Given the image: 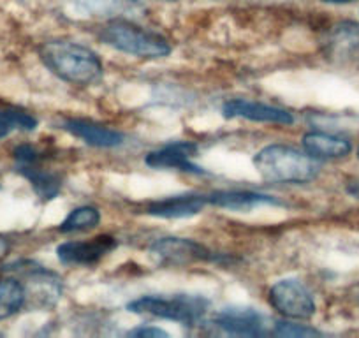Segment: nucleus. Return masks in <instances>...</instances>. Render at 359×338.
<instances>
[{
  "instance_id": "1",
  "label": "nucleus",
  "mask_w": 359,
  "mask_h": 338,
  "mask_svg": "<svg viewBox=\"0 0 359 338\" xmlns=\"http://www.w3.org/2000/svg\"><path fill=\"white\" fill-rule=\"evenodd\" d=\"M39 57L55 76L72 85H92L102 78L101 58L72 41H48L39 48Z\"/></svg>"
},
{
  "instance_id": "2",
  "label": "nucleus",
  "mask_w": 359,
  "mask_h": 338,
  "mask_svg": "<svg viewBox=\"0 0 359 338\" xmlns=\"http://www.w3.org/2000/svg\"><path fill=\"white\" fill-rule=\"evenodd\" d=\"M254 165L261 178L275 184H309L316 180L320 165L305 150L285 144H269L257 151Z\"/></svg>"
},
{
  "instance_id": "3",
  "label": "nucleus",
  "mask_w": 359,
  "mask_h": 338,
  "mask_svg": "<svg viewBox=\"0 0 359 338\" xmlns=\"http://www.w3.org/2000/svg\"><path fill=\"white\" fill-rule=\"evenodd\" d=\"M99 39L108 46L140 58H162L171 53V44L161 34L143 29L127 18L109 20L99 30Z\"/></svg>"
},
{
  "instance_id": "4",
  "label": "nucleus",
  "mask_w": 359,
  "mask_h": 338,
  "mask_svg": "<svg viewBox=\"0 0 359 338\" xmlns=\"http://www.w3.org/2000/svg\"><path fill=\"white\" fill-rule=\"evenodd\" d=\"M210 303L203 296L192 295H175L171 298L161 296H143L127 305L130 313L154 319L176 320L185 326H192L198 323L208 310Z\"/></svg>"
},
{
  "instance_id": "5",
  "label": "nucleus",
  "mask_w": 359,
  "mask_h": 338,
  "mask_svg": "<svg viewBox=\"0 0 359 338\" xmlns=\"http://www.w3.org/2000/svg\"><path fill=\"white\" fill-rule=\"evenodd\" d=\"M269 303L285 319L306 320L316 313V302L312 292L303 282L296 278H284L269 289Z\"/></svg>"
},
{
  "instance_id": "6",
  "label": "nucleus",
  "mask_w": 359,
  "mask_h": 338,
  "mask_svg": "<svg viewBox=\"0 0 359 338\" xmlns=\"http://www.w3.org/2000/svg\"><path fill=\"white\" fill-rule=\"evenodd\" d=\"M13 271H18L25 278V305L32 303L37 309H51L62 296V280L57 273L36 263L16 264Z\"/></svg>"
},
{
  "instance_id": "7",
  "label": "nucleus",
  "mask_w": 359,
  "mask_h": 338,
  "mask_svg": "<svg viewBox=\"0 0 359 338\" xmlns=\"http://www.w3.org/2000/svg\"><path fill=\"white\" fill-rule=\"evenodd\" d=\"M150 252L157 257L158 263L165 266H187V264L217 259L208 247L189 238H161L150 245Z\"/></svg>"
},
{
  "instance_id": "8",
  "label": "nucleus",
  "mask_w": 359,
  "mask_h": 338,
  "mask_svg": "<svg viewBox=\"0 0 359 338\" xmlns=\"http://www.w3.org/2000/svg\"><path fill=\"white\" fill-rule=\"evenodd\" d=\"M115 248V238L109 234H99L90 240L65 241L57 248V257L65 266H92Z\"/></svg>"
},
{
  "instance_id": "9",
  "label": "nucleus",
  "mask_w": 359,
  "mask_h": 338,
  "mask_svg": "<svg viewBox=\"0 0 359 338\" xmlns=\"http://www.w3.org/2000/svg\"><path fill=\"white\" fill-rule=\"evenodd\" d=\"M198 154V144L191 141H176L169 143L158 150L148 151L144 162L154 169H176L184 173L192 175H206L201 165L192 162V155Z\"/></svg>"
},
{
  "instance_id": "10",
  "label": "nucleus",
  "mask_w": 359,
  "mask_h": 338,
  "mask_svg": "<svg viewBox=\"0 0 359 338\" xmlns=\"http://www.w3.org/2000/svg\"><path fill=\"white\" fill-rule=\"evenodd\" d=\"M222 113L226 119H243L259 123H277V126L294 123V116L287 109L248 101V99H231L222 106Z\"/></svg>"
},
{
  "instance_id": "11",
  "label": "nucleus",
  "mask_w": 359,
  "mask_h": 338,
  "mask_svg": "<svg viewBox=\"0 0 359 338\" xmlns=\"http://www.w3.org/2000/svg\"><path fill=\"white\" fill-rule=\"evenodd\" d=\"M213 324L236 337H261L266 333V319L248 306H227L213 317Z\"/></svg>"
},
{
  "instance_id": "12",
  "label": "nucleus",
  "mask_w": 359,
  "mask_h": 338,
  "mask_svg": "<svg viewBox=\"0 0 359 338\" xmlns=\"http://www.w3.org/2000/svg\"><path fill=\"white\" fill-rule=\"evenodd\" d=\"M208 198L201 194L169 196L165 199L151 201L144 206V213L158 219H187L194 217L205 208Z\"/></svg>"
},
{
  "instance_id": "13",
  "label": "nucleus",
  "mask_w": 359,
  "mask_h": 338,
  "mask_svg": "<svg viewBox=\"0 0 359 338\" xmlns=\"http://www.w3.org/2000/svg\"><path fill=\"white\" fill-rule=\"evenodd\" d=\"M76 13L92 18H127L144 11V6L137 0H74Z\"/></svg>"
},
{
  "instance_id": "14",
  "label": "nucleus",
  "mask_w": 359,
  "mask_h": 338,
  "mask_svg": "<svg viewBox=\"0 0 359 338\" xmlns=\"http://www.w3.org/2000/svg\"><path fill=\"white\" fill-rule=\"evenodd\" d=\"M64 129L72 136L79 137L86 144L95 148H115L123 143V134L109 127L99 126L81 119H69L64 122Z\"/></svg>"
},
{
  "instance_id": "15",
  "label": "nucleus",
  "mask_w": 359,
  "mask_h": 338,
  "mask_svg": "<svg viewBox=\"0 0 359 338\" xmlns=\"http://www.w3.org/2000/svg\"><path fill=\"white\" fill-rule=\"evenodd\" d=\"M210 205L233 212H250L259 206H282L277 198L254 191H217L206 196Z\"/></svg>"
},
{
  "instance_id": "16",
  "label": "nucleus",
  "mask_w": 359,
  "mask_h": 338,
  "mask_svg": "<svg viewBox=\"0 0 359 338\" xmlns=\"http://www.w3.org/2000/svg\"><path fill=\"white\" fill-rule=\"evenodd\" d=\"M303 150L313 158H323V161H331V158H344L351 154L352 144L345 137L333 136L327 133H306L302 137Z\"/></svg>"
},
{
  "instance_id": "17",
  "label": "nucleus",
  "mask_w": 359,
  "mask_h": 338,
  "mask_svg": "<svg viewBox=\"0 0 359 338\" xmlns=\"http://www.w3.org/2000/svg\"><path fill=\"white\" fill-rule=\"evenodd\" d=\"M16 168H18V173L30 182L34 192H36L41 199H44V201H51V199L57 198L58 192H60L62 189L60 177H57L55 173H50V171H44V169L37 168V164L16 165Z\"/></svg>"
},
{
  "instance_id": "18",
  "label": "nucleus",
  "mask_w": 359,
  "mask_h": 338,
  "mask_svg": "<svg viewBox=\"0 0 359 338\" xmlns=\"http://www.w3.org/2000/svg\"><path fill=\"white\" fill-rule=\"evenodd\" d=\"M25 306V288L15 277L0 275V320L15 316Z\"/></svg>"
},
{
  "instance_id": "19",
  "label": "nucleus",
  "mask_w": 359,
  "mask_h": 338,
  "mask_svg": "<svg viewBox=\"0 0 359 338\" xmlns=\"http://www.w3.org/2000/svg\"><path fill=\"white\" fill-rule=\"evenodd\" d=\"M99 222H101V212L95 206H79L62 220L58 231L64 234L79 233V231L94 229L99 226Z\"/></svg>"
},
{
  "instance_id": "20",
  "label": "nucleus",
  "mask_w": 359,
  "mask_h": 338,
  "mask_svg": "<svg viewBox=\"0 0 359 338\" xmlns=\"http://www.w3.org/2000/svg\"><path fill=\"white\" fill-rule=\"evenodd\" d=\"M37 120L30 113L20 109H0V137H6L13 130H34Z\"/></svg>"
},
{
  "instance_id": "21",
  "label": "nucleus",
  "mask_w": 359,
  "mask_h": 338,
  "mask_svg": "<svg viewBox=\"0 0 359 338\" xmlns=\"http://www.w3.org/2000/svg\"><path fill=\"white\" fill-rule=\"evenodd\" d=\"M273 334L277 337H292V338H305V337H319L320 331L306 324L291 323V320H277L273 324Z\"/></svg>"
},
{
  "instance_id": "22",
  "label": "nucleus",
  "mask_w": 359,
  "mask_h": 338,
  "mask_svg": "<svg viewBox=\"0 0 359 338\" xmlns=\"http://www.w3.org/2000/svg\"><path fill=\"white\" fill-rule=\"evenodd\" d=\"M13 155H15L16 165H29L39 162V151L32 144H20L15 148Z\"/></svg>"
},
{
  "instance_id": "23",
  "label": "nucleus",
  "mask_w": 359,
  "mask_h": 338,
  "mask_svg": "<svg viewBox=\"0 0 359 338\" xmlns=\"http://www.w3.org/2000/svg\"><path fill=\"white\" fill-rule=\"evenodd\" d=\"M129 337H147V338H168L169 333L168 331L161 330V327H155V326H140V327H134L130 330Z\"/></svg>"
},
{
  "instance_id": "24",
  "label": "nucleus",
  "mask_w": 359,
  "mask_h": 338,
  "mask_svg": "<svg viewBox=\"0 0 359 338\" xmlns=\"http://www.w3.org/2000/svg\"><path fill=\"white\" fill-rule=\"evenodd\" d=\"M347 192L351 196H354V198L359 199V178H358V180L348 182V184H347Z\"/></svg>"
},
{
  "instance_id": "25",
  "label": "nucleus",
  "mask_w": 359,
  "mask_h": 338,
  "mask_svg": "<svg viewBox=\"0 0 359 338\" xmlns=\"http://www.w3.org/2000/svg\"><path fill=\"white\" fill-rule=\"evenodd\" d=\"M323 2H326V4L341 6V4H352V2H355V0H323Z\"/></svg>"
},
{
  "instance_id": "26",
  "label": "nucleus",
  "mask_w": 359,
  "mask_h": 338,
  "mask_svg": "<svg viewBox=\"0 0 359 338\" xmlns=\"http://www.w3.org/2000/svg\"><path fill=\"white\" fill-rule=\"evenodd\" d=\"M358 158H359V148H358Z\"/></svg>"
}]
</instances>
